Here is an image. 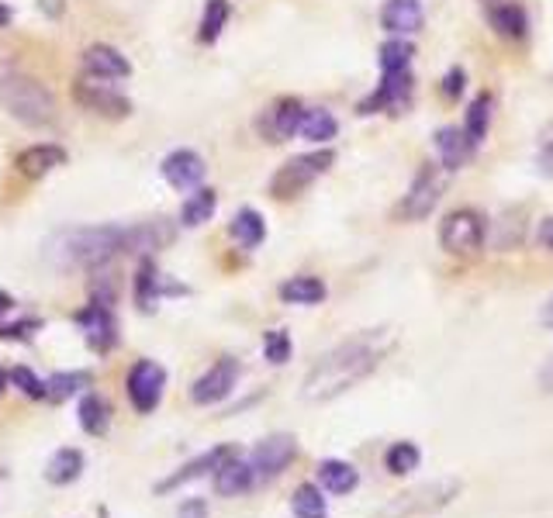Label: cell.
I'll return each mask as SVG.
<instances>
[{
	"label": "cell",
	"mask_w": 553,
	"mask_h": 518,
	"mask_svg": "<svg viewBox=\"0 0 553 518\" xmlns=\"http://www.w3.org/2000/svg\"><path fill=\"white\" fill-rule=\"evenodd\" d=\"M446 191V166H422L418 176L412 180V191L405 193V201L398 204V218L405 221H418L426 214H433V208L439 204V197Z\"/></svg>",
	"instance_id": "5"
},
{
	"label": "cell",
	"mask_w": 553,
	"mask_h": 518,
	"mask_svg": "<svg viewBox=\"0 0 553 518\" xmlns=\"http://www.w3.org/2000/svg\"><path fill=\"white\" fill-rule=\"evenodd\" d=\"M7 381L18 387L24 398H35V401H42V398H49V391H45V381H39L28 366H14L11 373H7Z\"/></svg>",
	"instance_id": "38"
},
{
	"label": "cell",
	"mask_w": 553,
	"mask_h": 518,
	"mask_svg": "<svg viewBox=\"0 0 553 518\" xmlns=\"http://www.w3.org/2000/svg\"><path fill=\"white\" fill-rule=\"evenodd\" d=\"M253 484H257V477H253V466H249L246 460H239V457H229V460L215 470V491L221 494V498L246 494Z\"/></svg>",
	"instance_id": "20"
},
{
	"label": "cell",
	"mask_w": 553,
	"mask_h": 518,
	"mask_svg": "<svg viewBox=\"0 0 553 518\" xmlns=\"http://www.w3.org/2000/svg\"><path fill=\"white\" fill-rule=\"evenodd\" d=\"M539 318H543V325H547V328H553V297L543 305V315H539Z\"/></svg>",
	"instance_id": "46"
},
{
	"label": "cell",
	"mask_w": 553,
	"mask_h": 518,
	"mask_svg": "<svg viewBox=\"0 0 553 518\" xmlns=\"http://www.w3.org/2000/svg\"><path fill=\"white\" fill-rule=\"evenodd\" d=\"M80 425L90 436H104L111 429V404L104 401L100 394H94V391L83 394V401H80Z\"/></svg>",
	"instance_id": "25"
},
{
	"label": "cell",
	"mask_w": 553,
	"mask_h": 518,
	"mask_svg": "<svg viewBox=\"0 0 553 518\" xmlns=\"http://www.w3.org/2000/svg\"><path fill=\"white\" fill-rule=\"evenodd\" d=\"M492 24L505 39H522L526 35V11L519 4H498V7H492Z\"/></svg>",
	"instance_id": "32"
},
{
	"label": "cell",
	"mask_w": 553,
	"mask_h": 518,
	"mask_svg": "<svg viewBox=\"0 0 553 518\" xmlns=\"http://www.w3.org/2000/svg\"><path fill=\"white\" fill-rule=\"evenodd\" d=\"M297 457V442L295 436H284V432H276V436H267V439L259 442L257 449H253V457H249V466H253V477L259 484H267V480L280 477Z\"/></svg>",
	"instance_id": "7"
},
{
	"label": "cell",
	"mask_w": 553,
	"mask_h": 518,
	"mask_svg": "<svg viewBox=\"0 0 553 518\" xmlns=\"http://www.w3.org/2000/svg\"><path fill=\"white\" fill-rule=\"evenodd\" d=\"M333 159H336V155L329 153V149L295 155L291 163H284V166L274 173V180H270V193H274L276 201H291V197H297L305 187H312L318 176L333 166Z\"/></svg>",
	"instance_id": "4"
},
{
	"label": "cell",
	"mask_w": 553,
	"mask_h": 518,
	"mask_svg": "<svg viewBox=\"0 0 553 518\" xmlns=\"http://www.w3.org/2000/svg\"><path fill=\"white\" fill-rule=\"evenodd\" d=\"M170 239H173V229L163 218H153V221H142V225L125 229V252H156Z\"/></svg>",
	"instance_id": "19"
},
{
	"label": "cell",
	"mask_w": 553,
	"mask_h": 518,
	"mask_svg": "<svg viewBox=\"0 0 553 518\" xmlns=\"http://www.w3.org/2000/svg\"><path fill=\"white\" fill-rule=\"evenodd\" d=\"M539 387H543V391H553V360L539 370Z\"/></svg>",
	"instance_id": "45"
},
{
	"label": "cell",
	"mask_w": 553,
	"mask_h": 518,
	"mask_svg": "<svg viewBox=\"0 0 553 518\" xmlns=\"http://www.w3.org/2000/svg\"><path fill=\"white\" fill-rule=\"evenodd\" d=\"M128 401L138 415H149L156 411L159 401H163V387H166V370L156 363V360H138L132 370H128Z\"/></svg>",
	"instance_id": "6"
},
{
	"label": "cell",
	"mask_w": 553,
	"mask_h": 518,
	"mask_svg": "<svg viewBox=\"0 0 553 518\" xmlns=\"http://www.w3.org/2000/svg\"><path fill=\"white\" fill-rule=\"evenodd\" d=\"M539 166L553 173V125H547L543 135H539Z\"/></svg>",
	"instance_id": "40"
},
{
	"label": "cell",
	"mask_w": 553,
	"mask_h": 518,
	"mask_svg": "<svg viewBox=\"0 0 553 518\" xmlns=\"http://www.w3.org/2000/svg\"><path fill=\"white\" fill-rule=\"evenodd\" d=\"M215 208H218L215 191H211V187H201V191L191 193L187 204L180 208V221H183L187 229H198V225H204V221H211Z\"/></svg>",
	"instance_id": "27"
},
{
	"label": "cell",
	"mask_w": 553,
	"mask_h": 518,
	"mask_svg": "<svg viewBox=\"0 0 553 518\" xmlns=\"http://www.w3.org/2000/svg\"><path fill=\"white\" fill-rule=\"evenodd\" d=\"M418 463H422V449H418L415 442H395V446L388 449V457H384V466H388L395 477H405V474L418 470Z\"/></svg>",
	"instance_id": "34"
},
{
	"label": "cell",
	"mask_w": 553,
	"mask_h": 518,
	"mask_svg": "<svg viewBox=\"0 0 553 518\" xmlns=\"http://www.w3.org/2000/svg\"><path fill=\"white\" fill-rule=\"evenodd\" d=\"M7 21H11V7H4V4H0V28H4Z\"/></svg>",
	"instance_id": "48"
},
{
	"label": "cell",
	"mask_w": 553,
	"mask_h": 518,
	"mask_svg": "<svg viewBox=\"0 0 553 518\" xmlns=\"http://www.w3.org/2000/svg\"><path fill=\"white\" fill-rule=\"evenodd\" d=\"M11 305H14V301H11V294H4V290H0V311H11Z\"/></svg>",
	"instance_id": "47"
},
{
	"label": "cell",
	"mask_w": 553,
	"mask_h": 518,
	"mask_svg": "<svg viewBox=\"0 0 553 518\" xmlns=\"http://www.w3.org/2000/svg\"><path fill=\"white\" fill-rule=\"evenodd\" d=\"M408 66H412V45L405 39L380 45V73H408Z\"/></svg>",
	"instance_id": "35"
},
{
	"label": "cell",
	"mask_w": 553,
	"mask_h": 518,
	"mask_svg": "<svg viewBox=\"0 0 553 518\" xmlns=\"http://www.w3.org/2000/svg\"><path fill=\"white\" fill-rule=\"evenodd\" d=\"M291 512H295V518H329V504L322 498V487L301 484L291 494Z\"/></svg>",
	"instance_id": "30"
},
{
	"label": "cell",
	"mask_w": 553,
	"mask_h": 518,
	"mask_svg": "<svg viewBox=\"0 0 553 518\" xmlns=\"http://www.w3.org/2000/svg\"><path fill=\"white\" fill-rule=\"evenodd\" d=\"M339 132L336 118H333V111H325V108H312V111H305V118H301V135L308 138V142H333Z\"/></svg>",
	"instance_id": "29"
},
{
	"label": "cell",
	"mask_w": 553,
	"mask_h": 518,
	"mask_svg": "<svg viewBox=\"0 0 553 518\" xmlns=\"http://www.w3.org/2000/svg\"><path fill=\"white\" fill-rule=\"evenodd\" d=\"M73 100H77L83 111H94L100 118H111V121H121V118L132 115V100L111 87H100V83H90V80H77L73 83Z\"/></svg>",
	"instance_id": "9"
},
{
	"label": "cell",
	"mask_w": 553,
	"mask_h": 518,
	"mask_svg": "<svg viewBox=\"0 0 553 518\" xmlns=\"http://www.w3.org/2000/svg\"><path fill=\"white\" fill-rule=\"evenodd\" d=\"M280 301H287V305H318V301H325V284L318 277H291L287 284H280Z\"/></svg>",
	"instance_id": "26"
},
{
	"label": "cell",
	"mask_w": 553,
	"mask_h": 518,
	"mask_svg": "<svg viewBox=\"0 0 553 518\" xmlns=\"http://www.w3.org/2000/svg\"><path fill=\"white\" fill-rule=\"evenodd\" d=\"M77 325L83 328L90 349H98V353H111L115 343H118V322H115V315H111V307L108 305L90 301L87 307H80Z\"/></svg>",
	"instance_id": "11"
},
{
	"label": "cell",
	"mask_w": 553,
	"mask_h": 518,
	"mask_svg": "<svg viewBox=\"0 0 553 518\" xmlns=\"http://www.w3.org/2000/svg\"><path fill=\"white\" fill-rule=\"evenodd\" d=\"M318 484L329 494H350L360 487V470L346 460H322L318 463Z\"/></svg>",
	"instance_id": "21"
},
{
	"label": "cell",
	"mask_w": 553,
	"mask_h": 518,
	"mask_svg": "<svg viewBox=\"0 0 553 518\" xmlns=\"http://www.w3.org/2000/svg\"><path fill=\"white\" fill-rule=\"evenodd\" d=\"M66 163V149L62 146H49V142H39V146H28L24 153H18L14 166L21 170V176L28 180H42L45 173L60 170Z\"/></svg>",
	"instance_id": "17"
},
{
	"label": "cell",
	"mask_w": 553,
	"mask_h": 518,
	"mask_svg": "<svg viewBox=\"0 0 553 518\" xmlns=\"http://www.w3.org/2000/svg\"><path fill=\"white\" fill-rule=\"evenodd\" d=\"M4 387H7V373L0 370V394H4Z\"/></svg>",
	"instance_id": "49"
},
{
	"label": "cell",
	"mask_w": 553,
	"mask_h": 518,
	"mask_svg": "<svg viewBox=\"0 0 553 518\" xmlns=\"http://www.w3.org/2000/svg\"><path fill=\"white\" fill-rule=\"evenodd\" d=\"M80 474H83V453H80V449H60V453L49 460V466H45V480L56 484V487L73 484Z\"/></svg>",
	"instance_id": "28"
},
{
	"label": "cell",
	"mask_w": 553,
	"mask_h": 518,
	"mask_svg": "<svg viewBox=\"0 0 553 518\" xmlns=\"http://www.w3.org/2000/svg\"><path fill=\"white\" fill-rule=\"evenodd\" d=\"M39 7L49 14V18H62V11H66V0H39Z\"/></svg>",
	"instance_id": "43"
},
{
	"label": "cell",
	"mask_w": 553,
	"mask_h": 518,
	"mask_svg": "<svg viewBox=\"0 0 553 518\" xmlns=\"http://www.w3.org/2000/svg\"><path fill=\"white\" fill-rule=\"evenodd\" d=\"M35 328H42L39 318H24V322H18V325H4V328H0V339H28Z\"/></svg>",
	"instance_id": "39"
},
{
	"label": "cell",
	"mask_w": 553,
	"mask_h": 518,
	"mask_svg": "<svg viewBox=\"0 0 553 518\" xmlns=\"http://www.w3.org/2000/svg\"><path fill=\"white\" fill-rule=\"evenodd\" d=\"M426 21L422 11V0H384L380 7V24L391 32V35H415Z\"/></svg>",
	"instance_id": "14"
},
{
	"label": "cell",
	"mask_w": 553,
	"mask_h": 518,
	"mask_svg": "<svg viewBox=\"0 0 553 518\" xmlns=\"http://www.w3.org/2000/svg\"><path fill=\"white\" fill-rule=\"evenodd\" d=\"M539 242H543L547 250H553V218H547V221L539 225Z\"/></svg>",
	"instance_id": "44"
},
{
	"label": "cell",
	"mask_w": 553,
	"mask_h": 518,
	"mask_svg": "<svg viewBox=\"0 0 553 518\" xmlns=\"http://www.w3.org/2000/svg\"><path fill=\"white\" fill-rule=\"evenodd\" d=\"M471 146L474 142L467 138V132H460L454 125L439 128V135H436V149H439V159H443L446 170H460L467 163V155H471Z\"/></svg>",
	"instance_id": "22"
},
{
	"label": "cell",
	"mask_w": 553,
	"mask_h": 518,
	"mask_svg": "<svg viewBox=\"0 0 553 518\" xmlns=\"http://www.w3.org/2000/svg\"><path fill=\"white\" fill-rule=\"evenodd\" d=\"M94 384V377L87 373V370H70V373H56V377H49L45 381V391H49V398L52 401H66V398H73L77 391Z\"/></svg>",
	"instance_id": "33"
},
{
	"label": "cell",
	"mask_w": 553,
	"mask_h": 518,
	"mask_svg": "<svg viewBox=\"0 0 553 518\" xmlns=\"http://www.w3.org/2000/svg\"><path fill=\"white\" fill-rule=\"evenodd\" d=\"M229 457H236V449L232 446H215V449H208L204 457H198V460H191L187 466H180L177 474H170V477L163 480V484H156L159 494H166V491H173V487H180V484H187V480H198L204 477V474H211V470H218L221 463L229 460Z\"/></svg>",
	"instance_id": "18"
},
{
	"label": "cell",
	"mask_w": 553,
	"mask_h": 518,
	"mask_svg": "<svg viewBox=\"0 0 553 518\" xmlns=\"http://www.w3.org/2000/svg\"><path fill=\"white\" fill-rule=\"evenodd\" d=\"M488 118H492V97L481 94L474 104H471V111H467V125H464V132H467V138H471L474 146L488 135Z\"/></svg>",
	"instance_id": "36"
},
{
	"label": "cell",
	"mask_w": 553,
	"mask_h": 518,
	"mask_svg": "<svg viewBox=\"0 0 553 518\" xmlns=\"http://www.w3.org/2000/svg\"><path fill=\"white\" fill-rule=\"evenodd\" d=\"M439 242L443 250L454 252V256H467V252H477L484 246V221L477 212H454L446 214L443 229H439Z\"/></svg>",
	"instance_id": "8"
},
{
	"label": "cell",
	"mask_w": 553,
	"mask_h": 518,
	"mask_svg": "<svg viewBox=\"0 0 553 518\" xmlns=\"http://www.w3.org/2000/svg\"><path fill=\"white\" fill-rule=\"evenodd\" d=\"M236 381H239V360L225 356V360H218L208 373H201L198 381H194V387H191V401H194V404L225 401V398L232 394Z\"/></svg>",
	"instance_id": "10"
},
{
	"label": "cell",
	"mask_w": 553,
	"mask_h": 518,
	"mask_svg": "<svg viewBox=\"0 0 553 518\" xmlns=\"http://www.w3.org/2000/svg\"><path fill=\"white\" fill-rule=\"evenodd\" d=\"M229 231H232V239H236L242 250H257L259 242L267 239V221H263V214L253 212V208H242V212L232 218Z\"/></svg>",
	"instance_id": "24"
},
{
	"label": "cell",
	"mask_w": 553,
	"mask_h": 518,
	"mask_svg": "<svg viewBox=\"0 0 553 518\" xmlns=\"http://www.w3.org/2000/svg\"><path fill=\"white\" fill-rule=\"evenodd\" d=\"M83 70L90 77H100V80L132 77V62L121 56L118 49H111V45H90V49H83Z\"/></svg>",
	"instance_id": "16"
},
{
	"label": "cell",
	"mask_w": 553,
	"mask_h": 518,
	"mask_svg": "<svg viewBox=\"0 0 553 518\" xmlns=\"http://www.w3.org/2000/svg\"><path fill=\"white\" fill-rule=\"evenodd\" d=\"M263 356H267L274 366L287 363V360H291V335H287L284 328H270V332L263 335Z\"/></svg>",
	"instance_id": "37"
},
{
	"label": "cell",
	"mask_w": 553,
	"mask_h": 518,
	"mask_svg": "<svg viewBox=\"0 0 553 518\" xmlns=\"http://www.w3.org/2000/svg\"><path fill=\"white\" fill-rule=\"evenodd\" d=\"M301 118H305L301 100L297 97H284V100H276L274 108L267 111V118L259 121V128H263V135L270 142H287V138H295L301 132Z\"/></svg>",
	"instance_id": "12"
},
{
	"label": "cell",
	"mask_w": 553,
	"mask_h": 518,
	"mask_svg": "<svg viewBox=\"0 0 553 518\" xmlns=\"http://www.w3.org/2000/svg\"><path fill=\"white\" fill-rule=\"evenodd\" d=\"M118 252H125V229L98 225V229H66L49 239L45 256L60 269H98L108 267Z\"/></svg>",
	"instance_id": "2"
},
{
	"label": "cell",
	"mask_w": 553,
	"mask_h": 518,
	"mask_svg": "<svg viewBox=\"0 0 553 518\" xmlns=\"http://www.w3.org/2000/svg\"><path fill=\"white\" fill-rule=\"evenodd\" d=\"M229 14H232L229 0H208V4H204V14H201L198 39L204 42V45H211V42H218V35H221V28L229 24Z\"/></svg>",
	"instance_id": "31"
},
{
	"label": "cell",
	"mask_w": 553,
	"mask_h": 518,
	"mask_svg": "<svg viewBox=\"0 0 553 518\" xmlns=\"http://www.w3.org/2000/svg\"><path fill=\"white\" fill-rule=\"evenodd\" d=\"M0 108L7 115L28 125V128H45L56 121V100L32 77H4L0 80Z\"/></svg>",
	"instance_id": "3"
},
{
	"label": "cell",
	"mask_w": 553,
	"mask_h": 518,
	"mask_svg": "<svg viewBox=\"0 0 553 518\" xmlns=\"http://www.w3.org/2000/svg\"><path fill=\"white\" fill-rule=\"evenodd\" d=\"M163 176H166V184H173L180 191H194L201 180H204V159L198 153H191V149H177V153H170L163 159Z\"/></svg>",
	"instance_id": "13"
},
{
	"label": "cell",
	"mask_w": 553,
	"mask_h": 518,
	"mask_svg": "<svg viewBox=\"0 0 553 518\" xmlns=\"http://www.w3.org/2000/svg\"><path fill=\"white\" fill-rule=\"evenodd\" d=\"M159 294H183V287L159 284L156 263H153V259H145V263L138 267V273H136V305L142 307V311H153Z\"/></svg>",
	"instance_id": "23"
},
{
	"label": "cell",
	"mask_w": 553,
	"mask_h": 518,
	"mask_svg": "<svg viewBox=\"0 0 553 518\" xmlns=\"http://www.w3.org/2000/svg\"><path fill=\"white\" fill-rule=\"evenodd\" d=\"M384 353H388V343L380 339V332H363L350 343L336 345L305 377V398L308 401H329L342 391H350L363 377L374 373L377 363L384 360Z\"/></svg>",
	"instance_id": "1"
},
{
	"label": "cell",
	"mask_w": 553,
	"mask_h": 518,
	"mask_svg": "<svg viewBox=\"0 0 553 518\" xmlns=\"http://www.w3.org/2000/svg\"><path fill=\"white\" fill-rule=\"evenodd\" d=\"M412 94V77L408 73H384L380 87L374 94L360 104V115H374V111H384V108H401Z\"/></svg>",
	"instance_id": "15"
},
{
	"label": "cell",
	"mask_w": 553,
	"mask_h": 518,
	"mask_svg": "<svg viewBox=\"0 0 553 518\" xmlns=\"http://www.w3.org/2000/svg\"><path fill=\"white\" fill-rule=\"evenodd\" d=\"M177 518H208V504H204L201 498L183 501V504H180V512H177Z\"/></svg>",
	"instance_id": "41"
},
{
	"label": "cell",
	"mask_w": 553,
	"mask_h": 518,
	"mask_svg": "<svg viewBox=\"0 0 553 518\" xmlns=\"http://www.w3.org/2000/svg\"><path fill=\"white\" fill-rule=\"evenodd\" d=\"M443 94L446 97L464 94V73H460V70H450V73H446V80H443Z\"/></svg>",
	"instance_id": "42"
}]
</instances>
